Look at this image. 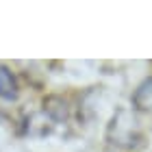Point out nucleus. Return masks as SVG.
Here are the masks:
<instances>
[{
	"instance_id": "obj_1",
	"label": "nucleus",
	"mask_w": 152,
	"mask_h": 152,
	"mask_svg": "<svg viewBox=\"0 0 152 152\" xmlns=\"http://www.w3.org/2000/svg\"><path fill=\"white\" fill-rule=\"evenodd\" d=\"M18 94H20V89H18V80L13 76V72L9 67L0 65V98L2 100H15Z\"/></svg>"
},
{
	"instance_id": "obj_2",
	"label": "nucleus",
	"mask_w": 152,
	"mask_h": 152,
	"mask_svg": "<svg viewBox=\"0 0 152 152\" xmlns=\"http://www.w3.org/2000/svg\"><path fill=\"white\" fill-rule=\"evenodd\" d=\"M133 104L139 111H150L152 109V76L146 78L133 94Z\"/></svg>"
}]
</instances>
